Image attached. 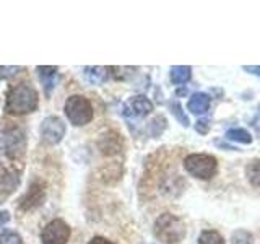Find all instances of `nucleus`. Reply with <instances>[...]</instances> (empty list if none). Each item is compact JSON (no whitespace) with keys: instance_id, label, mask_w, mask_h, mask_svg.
<instances>
[{"instance_id":"4468645a","label":"nucleus","mask_w":260,"mask_h":244,"mask_svg":"<svg viewBox=\"0 0 260 244\" xmlns=\"http://www.w3.org/2000/svg\"><path fill=\"white\" fill-rule=\"evenodd\" d=\"M226 138L230 142H238V143H252V135L247 132L246 129H230L226 132Z\"/></svg>"},{"instance_id":"f8f14e48","label":"nucleus","mask_w":260,"mask_h":244,"mask_svg":"<svg viewBox=\"0 0 260 244\" xmlns=\"http://www.w3.org/2000/svg\"><path fill=\"white\" fill-rule=\"evenodd\" d=\"M169 77L174 85H184L190 80L192 69L187 67V65H174V67H171Z\"/></svg>"},{"instance_id":"7ed1b4c3","label":"nucleus","mask_w":260,"mask_h":244,"mask_svg":"<svg viewBox=\"0 0 260 244\" xmlns=\"http://www.w3.org/2000/svg\"><path fill=\"white\" fill-rule=\"evenodd\" d=\"M184 168L190 176L197 179H210L216 173V158L207 153H193L184 160Z\"/></svg>"},{"instance_id":"dca6fc26","label":"nucleus","mask_w":260,"mask_h":244,"mask_svg":"<svg viewBox=\"0 0 260 244\" xmlns=\"http://www.w3.org/2000/svg\"><path fill=\"white\" fill-rule=\"evenodd\" d=\"M246 176L250 181L252 186L260 187V160L252 161L250 165L246 168Z\"/></svg>"},{"instance_id":"6e6552de","label":"nucleus","mask_w":260,"mask_h":244,"mask_svg":"<svg viewBox=\"0 0 260 244\" xmlns=\"http://www.w3.org/2000/svg\"><path fill=\"white\" fill-rule=\"evenodd\" d=\"M153 111V104L146 96H134L125 104V114L132 117H145Z\"/></svg>"},{"instance_id":"a211bd4d","label":"nucleus","mask_w":260,"mask_h":244,"mask_svg":"<svg viewBox=\"0 0 260 244\" xmlns=\"http://www.w3.org/2000/svg\"><path fill=\"white\" fill-rule=\"evenodd\" d=\"M233 244H254V239H252L250 233L244 231V230H238L233 234Z\"/></svg>"},{"instance_id":"9b49d317","label":"nucleus","mask_w":260,"mask_h":244,"mask_svg":"<svg viewBox=\"0 0 260 244\" xmlns=\"http://www.w3.org/2000/svg\"><path fill=\"white\" fill-rule=\"evenodd\" d=\"M38 73H39V78L43 81L46 93H51L52 88L57 83V67H38Z\"/></svg>"},{"instance_id":"f257e3e1","label":"nucleus","mask_w":260,"mask_h":244,"mask_svg":"<svg viewBox=\"0 0 260 244\" xmlns=\"http://www.w3.org/2000/svg\"><path fill=\"white\" fill-rule=\"evenodd\" d=\"M38 108V92L28 85L13 86L7 96L5 109L10 114H28Z\"/></svg>"},{"instance_id":"423d86ee","label":"nucleus","mask_w":260,"mask_h":244,"mask_svg":"<svg viewBox=\"0 0 260 244\" xmlns=\"http://www.w3.org/2000/svg\"><path fill=\"white\" fill-rule=\"evenodd\" d=\"M70 234V226L63 220L57 218L46 225L43 233H41V241H43V244H67Z\"/></svg>"},{"instance_id":"1a4fd4ad","label":"nucleus","mask_w":260,"mask_h":244,"mask_svg":"<svg viewBox=\"0 0 260 244\" xmlns=\"http://www.w3.org/2000/svg\"><path fill=\"white\" fill-rule=\"evenodd\" d=\"M44 195H46V192H44V187L43 186L32 184L29 189H28V192L24 194V197L20 200V205L24 210H29L32 207H38V205H41V203H43Z\"/></svg>"},{"instance_id":"2eb2a0df","label":"nucleus","mask_w":260,"mask_h":244,"mask_svg":"<svg viewBox=\"0 0 260 244\" xmlns=\"http://www.w3.org/2000/svg\"><path fill=\"white\" fill-rule=\"evenodd\" d=\"M199 244H224V239L218 231L207 230L199 236Z\"/></svg>"},{"instance_id":"f03ea898","label":"nucleus","mask_w":260,"mask_h":244,"mask_svg":"<svg viewBox=\"0 0 260 244\" xmlns=\"http://www.w3.org/2000/svg\"><path fill=\"white\" fill-rule=\"evenodd\" d=\"M154 236L165 244H177L185 236V225L173 214H162L154 222Z\"/></svg>"},{"instance_id":"20e7f679","label":"nucleus","mask_w":260,"mask_h":244,"mask_svg":"<svg viewBox=\"0 0 260 244\" xmlns=\"http://www.w3.org/2000/svg\"><path fill=\"white\" fill-rule=\"evenodd\" d=\"M65 114L73 126H86L93 119V106L85 96L73 95L65 101Z\"/></svg>"},{"instance_id":"412c9836","label":"nucleus","mask_w":260,"mask_h":244,"mask_svg":"<svg viewBox=\"0 0 260 244\" xmlns=\"http://www.w3.org/2000/svg\"><path fill=\"white\" fill-rule=\"evenodd\" d=\"M195 130H197L199 134H207L210 130V122L207 119H200L197 124H195Z\"/></svg>"},{"instance_id":"aec40b11","label":"nucleus","mask_w":260,"mask_h":244,"mask_svg":"<svg viewBox=\"0 0 260 244\" xmlns=\"http://www.w3.org/2000/svg\"><path fill=\"white\" fill-rule=\"evenodd\" d=\"M21 70V67H0V78H12Z\"/></svg>"},{"instance_id":"0eeeda50","label":"nucleus","mask_w":260,"mask_h":244,"mask_svg":"<svg viewBox=\"0 0 260 244\" xmlns=\"http://www.w3.org/2000/svg\"><path fill=\"white\" fill-rule=\"evenodd\" d=\"M41 138L49 143V145H57L62 142V138L65 135V124L60 117L57 116H49L43 120L39 129Z\"/></svg>"},{"instance_id":"ddd939ff","label":"nucleus","mask_w":260,"mask_h":244,"mask_svg":"<svg viewBox=\"0 0 260 244\" xmlns=\"http://www.w3.org/2000/svg\"><path fill=\"white\" fill-rule=\"evenodd\" d=\"M108 67H86L85 69V77L91 85H100L103 81L108 80L109 75Z\"/></svg>"},{"instance_id":"5701e85b","label":"nucleus","mask_w":260,"mask_h":244,"mask_svg":"<svg viewBox=\"0 0 260 244\" xmlns=\"http://www.w3.org/2000/svg\"><path fill=\"white\" fill-rule=\"evenodd\" d=\"M88 244H114V242L109 241V239H106V238H101V236H94V238Z\"/></svg>"},{"instance_id":"f3484780","label":"nucleus","mask_w":260,"mask_h":244,"mask_svg":"<svg viewBox=\"0 0 260 244\" xmlns=\"http://www.w3.org/2000/svg\"><path fill=\"white\" fill-rule=\"evenodd\" d=\"M0 244H23L21 236L15 231H4L0 234Z\"/></svg>"},{"instance_id":"9d476101","label":"nucleus","mask_w":260,"mask_h":244,"mask_svg":"<svg viewBox=\"0 0 260 244\" xmlns=\"http://www.w3.org/2000/svg\"><path fill=\"white\" fill-rule=\"evenodd\" d=\"M210 104H211V100L207 93H195L190 96L189 103H187V108H189L192 114L200 116V114H205L210 109Z\"/></svg>"},{"instance_id":"6ab92c4d","label":"nucleus","mask_w":260,"mask_h":244,"mask_svg":"<svg viewBox=\"0 0 260 244\" xmlns=\"http://www.w3.org/2000/svg\"><path fill=\"white\" fill-rule=\"evenodd\" d=\"M169 108H171V111H173V114L177 117V120L181 122L182 126H185V127L189 126V119H187V116L182 112V106H181V104L176 103V101H173V103L169 104Z\"/></svg>"},{"instance_id":"39448f33","label":"nucleus","mask_w":260,"mask_h":244,"mask_svg":"<svg viewBox=\"0 0 260 244\" xmlns=\"http://www.w3.org/2000/svg\"><path fill=\"white\" fill-rule=\"evenodd\" d=\"M26 150V137L18 127L0 130V151L8 158H20Z\"/></svg>"},{"instance_id":"b1692460","label":"nucleus","mask_w":260,"mask_h":244,"mask_svg":"<svg viewBox=\"0 0 260 244\" xmlns=\"http://www.w3.org/2000/svg\"><path fill=\"white\" fill-rule=\"evenodd\" d=\"M10 222V214L8 211H0V228Z\"/></svg>"},{"instance_id":"4be33fe9","label":"nucleus","mask_w":260,"mask_h":244,"mask_svg":"<svg viewBox=\"0 0 260 244\" xmlns=\"http://www.w3.org/2000/svg\"><path fill=\"white\" fill-rule=\"evenodd\" d=\"M242 69L246 72H249V73H252V75L260 77V65H244Z\"/></svg>"}]
</instances>
